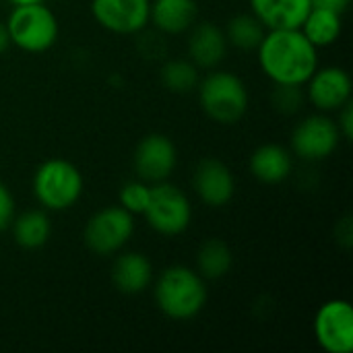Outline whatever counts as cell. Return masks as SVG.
Returning a JSON list of instances; mask_svg holds the SVG:
<instances>
[{"mask_svg": "<svg viewBox=\"0 0 353 353\" xmlns=\"http://www.w3.org/2000/svg\"><path fill=\"white\" fill-rule=\"evenodd\" d=\"M259 50V64L275 85H306L319 68L316 50L300 27L269 29Z\"/></svg>", "mask_w": 353, "mask_h": 353, "instance_id": "1", "label": "cell"}, {"mask_svg": "<svg viewBox=\"0 0 353 353\" xmlns=\"http://www.w3.org/2000/svg\"><path fill=\"white\" fill-rule=\"evenodd\" d=\"M155 302L168 319L190 321L207 304L205 277L182 265L170 267L155 281Z\"/></svg>", "mask_w": 353, "mask_h": 353, "instance_id": "2", "label": "cell"}, {"mask_svg": "<svg viewBox=\"0 0 353 353\" xmlns=\"http://www.w3.org/2000/svg\"><path fill=\"white\" fill-rule=\"evenodd\" d=\"M205 114L219 124L238 122L248 108V91L240 77L228 70H213L196 85Z\"/></svg>", "mask_w": 353, "mask_h": 353, "instance_id": "3", "label": "cell"}, {"mask_svg": "<svg viewBox=\"0 0 353 353\" xmlns=\"http://www.w3.org/2000/svg\"><path fill=\"white\" fill-rule=\"evenodd\" d=\"M6 29L10 43L29 54L46 52L58 39V19L43 2L14 6L6 19Z\"/></svg>", "mask_w": 353, "mask_h": 353, "instance_id": "4", "label": "cell"}, {"mask_svg": "<svg viewBox=\"0 0 353 353\" xmlns=\"http://www.w3.org/2000/svg\"><path fill=\"white\" fill-rule=\"evenodd\" d=\"M33 194L50 211H66L83 194V176L66 159L43 161L33 176Z\"/></svg>", "mask_w": 353, "mask_h": 353, "instance_id": "5", "label": "cell"}, {"mask_svg": "<svg viewBox=\"0 0 353 353\" xmlns=\"http://www.w3.org/2000/svg\"><path fill=\"white\" fill-rule=\"evenodd\" d=\"M143 215L157 234L178 236L190 225L192 207L188 203V196L180 188L163 180L151 186L149 203Z\"/></svg>", "mask_w": 353, "mask_h": 353, "instance_id": "6", "label": "cell"}, {"mask_svg": "<svg viewBox=\"0 0 353 353\" xmlns=\"http://www.w3.org/2000/svg\"><path fill=\"white\" fill-rule=\"evenodd\" d=\"M134 232L132 213L122 207H105L97 211L85 225L83 238L91 252L105 256L122 250Z\"/></svg>", "mask_w": 353, "mask_h": 353, "instance_id": "7", "label": "cell"}, {"mask_svg": "<svg viewBox=\"0 0 353 353\" xmlns=\"http://www.w3.org/2000/svg\"><path fill=\"white\" fill-rule=\"evenodd\" d=\"M314 337L327 353H352L353 308L347 300L325 302L314 316Z\"/></svg>", "mask_w": 353, "mask_h": 353, "instance_id": "8", "label": "cell"}, {"mask_svg": "<svg viewBox=\"0 0 353 353\" xmlns=\"http://www.w3.org/2000/svg\"><path fill=\"white\" fill-rule=\"evenodd\" d=\"M341 132L337 124L327 116H308L300 122L292 134V149L306 161H321L335 153Z\"/></svg>", "mask_w": 353, "mask_h": 353, "instance_id": "9", "label": "cell"}, {"mask_svg": "<svg viewBox=\"0 0 353 353\" xmlns=\"http://www.w3.org/2000/svg\"><path fill=\"white\" fill-rule=\"evenodd\" d=\"M149 0H91L95 21L112 33H139L149 23Z\"/></svg>", "mask_w": 353, "mask_h": 353, "instance_id": "10", "label": "cell"}, {"mask_svg": "<svg viewBox=\"0 0 353 353\" xmlns=\"http://www.w3.org/2000/svg\"><path fill=\"white\" fill-rule=\"evenodd\" d=\"M178 161L176 145L165 134H147L134 151V170L143 182H163L170 178Z\"/></svg>", "mask_w": 353, "mask_h": 353, "instance_id": "11", "label": "cell"}, {"mask_svg": "<svg viewBox=\"0 0 353 353\" xmlns=\"http://www.w3.org/2000/svg\"><path fill=\"white\" fill-rule=\"evenodd\" d=\"M306 97L321 112H337L352 99V77L345 68H316L306 81Z\"/></svg>", "mask_w": 353, "mask_h": 353, "instance_id": "12", "label": "cell"}, {"mask_svg": "<svg viewBox=\"0 0 353 353\" xmlns=\"http://www.w3.org/2000/svg\"><path fill=\"white\" fill-rule=\"evenodd\" d=\"M194 192L209 207H223L234 199L236 180L232 170L219 159H203L194 170Z\"/></svg>", "mask_w": 353, "mask_h": 353, "instance_id": "13", "label": "cell"}, {"mask_svg": "<svg viewBox=\"0 0 353 353\" xmlns=\"http://www.w3.org/2000/svg\"><path fill=\"white\" fill-rule=\"evenodd\" d=\"M188 54L199 68H215L228 52V37L215 23H199L190 27Z\"/></svg>", "mask_w": 353, "mask_h": 353, "instance_id": "14", "label": "cell"}, {"mask_svg": "<svg viewBox=\"0 0 353 353\" xmlns=\"http://www.w3.org/2000/svg\"><path fill=\"white\" fill-rule=\"evenodd\" d=\"M250 8L267 29H296L312 4L310 0H250Z\"/></svg>", "mask_w": 353, "mask_h": 353, "instance_id": "15", "label": "cell"}, {"mask_svg": "<svg viewBox=\"0 0 353 353\" xmlns=\"http://www.w3.org/2000/svg\"><path fill=\"white\" fill-rule=\"evenodd\" d=\"M112 281L118 292L134 296L145 292L153 281V267L141 252H124L112 265Z\"/></svg>", "mask_w": 353, "mask_h": 353, "instance_id": "16", "label": "cell"}, {"mask_svg": "<svg viewBox=\"0 0 353 353\" xmlns=\"http://www.w3.org/2000/svg\"><path fill=\"white\" fill-rule=\"evenodd\" d=\"M149 21L163 33L178 35L188 31L196 21L194 0H155L149 10Z\"/></svg>", "mask_w": 353, "mask_h": 353, "instance_id": "17", "label": "cell"}, {"mask_svg": "<svg viewBox=\"0 0 353 353\" xmlns=\"http://www.w3.org/2000/svg\"><path fill=\"white\" fill-rule=\"evenodd\" d=\"M250 172L265 184H279L292 172V155L281 145H263L250 155Z\"/></svg>", "mask_w": 353, "mask_h": 353, "instance_id": "18", "label": "cell"}, {"mask_svg": "<svg viewBox=\"0 0 353 353\" xmlns=\"http://www.w3.org/2000/svg\"><path fill=\"white\" fill-rule=\"evenodd\" d=\"M341 27L343 23H341L339 12L329 10V8H319V6H312L300 25L302 33L308 37V41L314 48H327L335 43L341 35Z\"/></svg>", "mask_w": 353, "mask_h": 353, "instance_id": "19", "label": "cell"}, {"mask_svg": "<svg viewBox=\"0 0 353 353\" xmlns=\"http://www.w3.org/2000/svg\"><path fill=\"white\" fill-rule=\"evenodd\" d=\"M10 225H12L14 242L27 250L41 248L52 234L50 217L43 211H25L23 215L12 219Z\"/></svg>", "mask_w": 353, "mask_h": 353, "instance_id": "20", "label": "cell"}, {"mask_svg": "<svg viewBox=\"0 0 353 353\" xmlns=\"http://www.w3.org/2000/svg\"><path fill=\"white\" fill-rule=\"evenodd\" d=\"M234 263L232 250L221 240H207L196 254V269L205 279H219L230 273Z\"/></svg>", "mask_w": 353, "mask_h": 353, "instance_id": "21", "label": "cell"}, {"mask_svg": "<svg viewBox=\"0 0 353 353\" xmlns=\"http://www.w3.org/2000/svg\"><path fill=\"white\" fill-rule=\"evenodd\" d=\"M225 37L228 43L240 50H256L265 37V25L254 14H238L230 19Z\"/></svg>", "mask_w": 353, "mask_h": 353, "instance_id": "22", "label": "cell"}, {"mask_svg": "<svg viewBox=\"0 0 353 353\" xmlns=\"http://www.w3.org/2000/svg\"><path fill=\"white\" fill-rule=\"evenodd\" d=\"M199 66L190 60H170L161 68V83L174 93H186L199 85Z\"/></svg>", "mask_w": 353, "mask_h": 353, "instance_id": "23", "label": "cell"}, {"mask_svg": "<svg viewBox=\"0 0 353 353\" xmlns=\"http://www.w3.org/2000/svg\"><path fill=\"white\" fill-rule=\"evenodd\" d=\"M149 194H151V186H147V182L143 180H132L126 182L120 188V207L126 209L128 213H145L147 203H149Z\"/></svg>", "mask_w": 353, "mask_h": 353, "instance_id": "24", "label": "cell"}, {"mask_svg": "<svg viewBox=\"0 0 353 353\" xmlns=\"http://www.w3.org/2000/svg\"><path fill=\"white\" fill-rule=\"evenodd\" d=\"M306 95L302 91V85H275V91L271 95V103L281 114H294L302 108Z\"/></svg>", "mask_w": 353, "mask_h": 353, "instance_id": "25", "label": "cell"}, {"mask_svg": "<svg viewBox=\"0 0 353 353\" xmlns=\"http://www.w3.org/2000/svg\"><path fill=\"white\" fill-rule=\"evenodd\" d=\"M14 219V199L10 190L0 182V232L6 230Z\"/></svg>", "mask_w": 353, "mask_h": 353, "instance_id": "26", "label": "cell"}, {"mask_svg": "<svg viewBox=\"0 0 353 353\" xmlns=\"http://www.w3.org/2000/svg\"><path fill=\"white\" fill-rule=\"evenodd\" d=\"M337 112H339L337 128H339V132H341V137H343V139L352 141V137H353V103H352V99H350L345 105H341Z\"/></svg>", "mask_w": 353, "mask_h": 353, "instance_id": "27", "label": "cell"}, {"mask_svg": "<svg viewBox=\"0 0 353 353\" xmlns=\"http://www.w3.org/2000/svg\"><path fill=\"white\" fill-rule=\"evenodd\" d=\"M312 6H319V8H329V10H335L339 14H343L347 10V6L352 4V0H310Z\"/></svg>", "mask_w": 353, "mask_h": 353, "instance_id": "28", "label": "cell"}, {"mask_svg": "<svg viewBox=\"0 0 353 353\" xmlns=\"http://www.w3.org/2000/svg\"><path fill=\"white\" fill-rule=\"evenodd\" d=\"M10 46V37H8V29H6V23L0 21V54L6 52V48Z\"/></svg>", "mask_w": 353, "mask_h": 353, "instance_id": "29", "label": "cell"}, {"mask_svg": "<svg viewBox=\"0 0 353 353\" xmlns=\"http://www.w3.org/2000/svg\"><path fill=\"white\" fill-rule=\"evenodd\" d=\"M8 2L14 6H21V4H35V2H43V0H8Z\"/></svg>", "mask_w": 353, "mask_h": 353, "instance_id": "30", "label": "cell"}]
</instances>
